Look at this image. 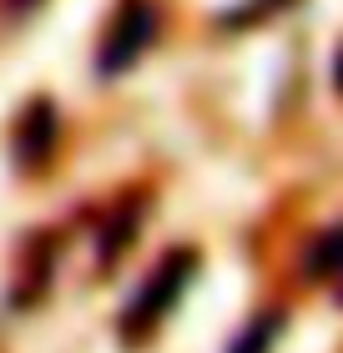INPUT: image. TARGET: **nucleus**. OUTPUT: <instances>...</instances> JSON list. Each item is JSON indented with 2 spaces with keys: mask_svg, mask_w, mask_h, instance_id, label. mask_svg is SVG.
Wrapping results in <instances>:
<instances>
[{
  "mask_svg": "<svg viewBox=\"0 0 343 353\" xmlns=\"http://www.w3.org/2000/svg\"><path fill=\"white\" fill-rule=\"evenodd\" d=\"M192 272H197V258H192V252H172V258L157 268V278L141 288V298L132 303V308H126V333L152 328L157 318L167 313L177 298H182V288L192 283Z\"/></svg>",
  "mask_w": 343,
  "mask_h": 353,
  "instance_id": "obj_1",
  "label": "nucleus"
},
{
  "mask_svg": "<svg viewBox=\"0 0 343 353\" xmlns=\"http://www.w3.org/2000/svg\"><path fill=\"white\" fill-rule=\"evenodd\" d=\"M152 36H157V10L146 6V0H126L117 26H111V36H106V46H101V71L106 76L126 71L146 46H152Z\"/></svg>",
  "mask_w": 343,
  "mask_h": 353,
  "instance_id": "obj_2",
  "label": "nucleus"
},
{
  "mask_svg": "<svg viewBox=\"0 0 343 353\" xmlns=\"http://www.w3.org/2000/svg\"><path fill=\"white\" fill-rule=\"evenodd\" d=\"M56 141V111L51 106H30V117L21 121V137H15V152H21V162H41L46 152H51Z\"/></svg>",
  "mask_w": 343,
  "mask_h": 353,
  "instance_id": "obj_3",
  "label": "nucleus"
},
{
  "mask_svg": "<svg viewBox=\"0 0 343 353\" xmlns=\"http://www.w3.org/2000/svg\"><path fill=\"white\" fill-rule=\"evenodd\" d=\"M277 323H283L277 313H263V318H257V323L237 339V348H233V353H268V348H273V339H277Z\"/></svg>",
  "mask_w": 343,
  "mask_h": 353,
  "instance_id": "obj_4",
  "label": "nucleus"
},
{
  "mask_svg": "<svg viewBox=\"0 0 343 353\" xmlns=\"http://www.w3.org/2000/svg\"><path fill=\"white\" fill-rule=\"evenodd\" d=\"M308 268H313V272H333V268H343V228H338V232H329V237H323V243L313 248Z\"/></svg>",
  "mask_w": 343,
  "mask_h": 353,
  "instance_id": "obj_5",
  "label": "nucleus"
},
{
  "mask_svg": "<svg viewBox=\"0 0 343 353\" xmlns=\"http://www.w3.org/2000/svg\"><path fill=\"white\" fill-rule=\"evenodd\" d=\"M338 86H343V56H338Z\"/></svg>",
  "mask_w": 343,
  "mask_h": 353,
  "instance_id": "obj_6",
  "label": "nucleus"
}]
</instances>
